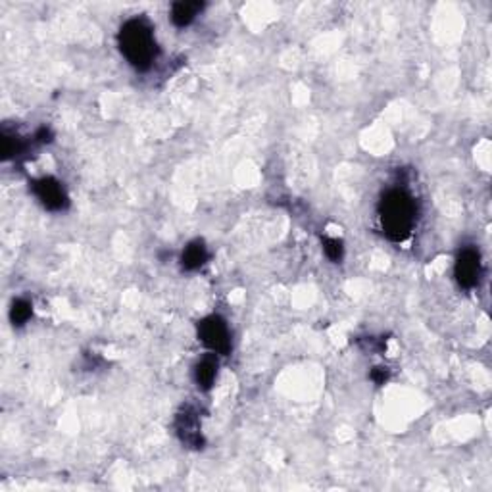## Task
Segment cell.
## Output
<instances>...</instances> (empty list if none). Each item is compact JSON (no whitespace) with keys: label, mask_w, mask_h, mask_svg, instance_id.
Here are the masks:
<instances>
[{"label":"cell","mask_w":492,"mask_h":492,"mask_svg":"<svg viewBox=\"0 0 492 492\" xmlns=\"http://www.w3.org/2000/svg\"><path fill=\"white\" fill-rule=\"evenodd\" d=\"M33 190L42 206L50 212H60V210L68 208V195L62 187V183L56 181L55 177H42L39 181H35Z\"/></svg>","instance_id":"cell-4"},{"label":"cell","mask_w":492,"mask_h":492,"mask_svg":"<svg viewBox=\"0 0 492 492\" xmlns=\"http://www.w3.org/2000/svg\"><path fill=\"white\" fill-rule=\"evenodd\" d=\"M0 147H2V158L8 160L12 156H18L23 150V142L18 135H10V133H2L0 135Z\"/></svg>","instance_id":"cell-11"},{"label":"cell","mask_w":492,"mask_h":492,"mask_svg":"<svg viewBox=\"0 0 492 492\" xmlns=\"http://www.w3.org/2000/svg\"><path fill=\"white\" fill-rule=\"evenodd\" d=\"M389 375H391L389 367L379 365V367H373V371H371V381H373V383H377V384H384L387 381H389Z\"/></svg>","instance_id":"cell-13"},{"label":"cell","mask_w":492,"mask_h":492,"mask_svg":"<svg viewBox=\"0 0 492 492\" xmlns=\"http://www.w3.org/2000/svg\"><path fill=\"white\" fill-rule=\"evenodd\" d=\"M202 2H176L171 6V21L176 28H187L202 12Z\"/></svg>","instance_id":"cell-7"},{"label":"cell","mask_w":492,"mask_h":492,"mask_svg":"<svg viewBox=\"0 0 492 492\" xmlns=\"http://www.w3.org/2000/svg\"><path fill=\"white\" fill-rule=\"evenodd\" d=\"M35 137H37V141L39 142H50L55 135H52V131H50L48 127H41L39 131H37V135Z\"/></svg>","instance_id":"cell-14"},{"label":"cell","mask_w":492,"mask_h":492,"mask_svg":"<svg viewBox=\"0 0 492 492\" xmlns=\"http://www.w3.org/2000/svg\"><path fill=\"white\" fill-rule=\"evenodd\" d=\"M456 279L464 289H473L481 279V256L475 248H464L456 260Z\"/></svg>","instance_id":"cell-5"},{"label":"cell","mask_w":492,"mask_h":492,"mask_svg":"<svg viewBox=\"0 0 492 492\" xmlns=\"http://www.w3.org/2000/svg\"><path fill=\"white\" fill-rule=\"evenodd\" d=\"M198 338L202 341L204 346H208L214 354H229L231 350V335L227 329V324L219 316L204 317L198 324Z\"/></svg>","instance_id":"cell-3"},{"label":"cell","mask_w":492,"mask_h":492,"mask_svg":"<svg viewBox=\"0 0 492 492\" xmlns=\"http://www.w3.org/2000/svg\"><path fill=\"white\" fill-rule=\"evenodd\" d=\"M176 427L185 445L190 446V448H202L204 438L202 433H200V419H198L195 410L185 408V410L177 416Z\"/></svg>","instance_id":"cell-6"},{"label":"cell","mask_w":492,"mask_h":492,"mask_svg":"<svg viewBox=\"0 0 492 492\" xmlns=\"http://www.w3.org/2000/svg\"><path fill=\"white\" fill-rule=\"evenodd\" d=\"M118 42L129 64L141 71L149 69L158 55L152 25L142 18L125 21L118 35Z\"/></svg>","instance_id":"cell-2"},{"label":"cell","mask_w":492,"mask_h":492,"mask_svg":"<svg viewBox=\"0 0 492 492\" xmlns=\"http://www.w3.org/2000/svg\"><path fill=\"white\" fill-rule=\"evenodd\" d=\"M31 316H33V306H31V302L23 300V298L14 300L12 308H10V319H12V324L20 327V325L28 324L29 319H31Z\"/></svg>","instance_id":"cell-10"},{"label":"cell","mask_w":492,"mask_h":492,"mask_svg":"<svg viewBox=\"0 0 492 492\" xmlns=\"http://www.w3.org/2000/svg\"><path fill=\"white\" fill-rule=\"evenodd\" d=\"M217 377V360L214 356L202 357L195 367V379L196 384L202 389V391H208L212 389V384L216 383Z\"/></svg>","instance_id":"cell-9"},{"label":"cell","mask_w":492,"mask_h":492,"mask_svg":"<svg viewBox=\"0 0 492 492\" xmlns=\"http://www.w3.org/2000/svg\"><path fill=\"white\" fill-rule=\"evenodd\" d=\"M324 252L325 256L329 258L331 262H341L344 256V244L341 239H333V236H325L324 241Z\"/></svg>","instance_id":"cell-12"},{"label":"cell","mask_w":492,"mask_h":492,"mask_svg":"<svg viewBox=\"0 0 492 492\" xmlns=\"http://www.w3.org/2000/svg\"><path fill=\"white\" fill-rule=\"evenodd\" d=\"M416 200L402 189H392L379 204V216L384 235L394 243H402L410 236L416 225Z\"/></svg>","instance_id":"cell-1"},{"label":"cell","mask_w":492,"mask_h":492,"mask_svg":"<svg viewBox=\"0 0 492 492\" xmlns=\"http://www.w3.org/2000/svg\"><path fill=\"white\" fill-rule=\"evenodd\" d=\"M208 260V248L202 241H193L185 246L181 256V265L185 270L195 271L198 268H202L204 263Z\"/></svg>","instance_id":"cell-8"}]
</instances>
